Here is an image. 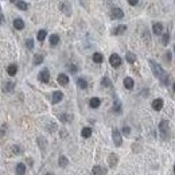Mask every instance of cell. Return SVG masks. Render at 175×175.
Wrapping results in <instances>:
<instances>
[{"mask_svg":"<svg viewBox=\"0 0 175 175\" xmlns=\"http://www.w3.org/2000/svg\"><path fill=\"white\" fill-rule=\"evenodd\" d=\"M12 151H14V154H22V150H20V147H19V146H14V147H12Z\"/></svg>","mask_w":175,"mask_h":175,"instance_id":"cell-38","label":"cell"},{"mask_svg":"<svg viewBox=\"0 0 175 175\" xmlns=\"http://www.w3.org/2000/svg\"><path fill=\"white\" fill-rule=\"evenodd\" d=\"M164 60L167 61V62H170V61H171V52H170V51H167L164 54Z\"/></svg>","mask_w":175,"mask_h":175,"instance_id":"cell-40","label":"cell"},{"mask_svg":"<svg viewBox=\"0 0 175 175\" xmlns=\"http://www.w3.org/2000/svg\"><path fill=\"white\" fill-rule=\"evenodd\" d=\"M117 163H119V156L116 154H111L108 156V164L111 168H115L116 166H117Z\"/></svg>","mask_w":175,"mask_h":175,"instance_id":"cell-7","label":"cell"},{"mask_svg":"<svg viewBox=\"0 0 175 175\" xmlns=\"http://www.w3.org/2000/svg\"><path fill=\"white\" fill-rule=\"evenodd\" d=\"M69 71L70 73H77V66L76 65H69Z\"/></svg>","mask_w":175,"mask_h":175,"instance_id":"cell-39","label":"cell"},{"mask_svg":"<svg viewBox=\"0 0 175 175\" xmlns=\"http://www.w3.org/2000/svg\"><path fill=\"white\" fill-rule=\"evenodd\" d=\"M58 164H60V167H66L67 164H69V160H67L66 156H61L60 158V162H58Z\"/></svg>","mask_w":175,"mask_h":175,"instance_id":"cell-29","label":"cell"},{"mask_svg":"<svg viewBox=\"0 0 175 175\" xmlns=\"http://www.w3.org/2000/svg\"><path fill=\"white\" fill-rule=\"evenodd\" d=\"M0 24H4V15L1 12V7H0Z\"/></svg>","mask_w":175,"mask_h":175,"instance_id":"cell-41","label":"cell"},{"mask_svg":"<svg viewBox=\"0 0 175 175\" xmlns=\"http://www.w3.org/2000/svg\"><path fill=\"white\" fill-rule=\"evenodd\" d=\"M125 31H127V26L125 24H120V26H117V27L115 28L113 34H115V35H121V34H124Z\"/></svg>","mask_w":175,"mask_h":175,"instance_id":"cell-15","label":"cell"},{"mask_svg":"<svg viewBox=\"0 0 175 175\" xmlns=\"http://www.w3.org/2000/svg\"><path fill=\"white\" fill-rule=\"evenodd\" d=\"M26 46H27L28 50H32L34 49V41H32V39H27V41H26Z\"/></svg>","mask_w":175,"mask_h":175,"instance_id":"cell-35","label":"cell"},{"mask_svg":"<svg viewBox=\"0 0 175 175\" xmlns=\"http://www.w3.org/2000/svg\"><path fill=\"white\" fill-rule=\"evenodd\" d=\"M92 172H93V175H105L108 172V170H106V167H102V166H94L92 168Z\"/></svg>","mask_w":175,"mask_h":175,"instance_id":"cell-8","label":"cell"},{"mask_svg":"<svg viewBox=\"0 0 175 175\" xmlns=\"http://www.w3.org/2000/svg\"><path fill=\"white\" fill-rule=\"evenodd\" d=\"M121 58H120L119 54H112V55L109 57V63H111V66L113 67H119L121 65Z\"/></svg>","mask_w":175,"mask_h":175,"instance_id":"cell-4","label":"cell"},{"mask_svg":"<svg viewBox=\"0 0 175 175\" xmlns=\"http://www.w3.org/2000/svg\"><path fill=\"white\" fill-rule=\"evenodd\" d=\"M125 60H127V62L133 63L135 61H136V55H135L133 52H127V54H125Z\"/></svg>","mask_w":175,"mask_h":175,"instance_id":"cell-28","label":"cell"},{"mask_svg":"<svg viewBox=\"0 0 175 175\" xmlns=\"http://www.w3.org/2000/svg\"><path fill=\"white\" fill-rule=\"evenodd\" d=\"M10 1H11V3H15V1H16V0H10Z\"/></svg>","mask_w":175,"mask_h":175,"instance_id":"cell-44","label":"cell"},{"mask_svg":"<svg viewBox=\"0 0 175 175\" xmlns=\"http://www.w3.org/2000/svg\"><path fill=\"white\" fill-rule=\"evenodd\" d=\"M7 73L10 74V76H15V74L18 73V66L15 65V63H12V65H10V66L7 67Z\"/></svg>","mask_w":175,"mask_h":175,"instance_id":"cell-21","label":"cell"},{"mask_svg":"<svg viewBox=\"0 0 175 175\" xmlns=\"http://www.w3.org/2000/svg\"><path fill=\"white\" fill-rule=\"evenodd\" d=\"M46 36H47V31H46V30H41V31H38L36 38H38L39 42H43V41L46 39Z\"/></svg>","mask_w":175,"mask_h":175,"instance_id":"cell-25","label":"cell"},{"mask_svg":"<svg viewBox=\"0 0 175 175\" xmlns=\"http://www.w3.org/2000/svg\"><path fill=\"white\" fill-rule=\"evenodd\" d=\"M148 63H150L151 70H152V73H154L155 77L159 78L164 86H168V84H170V77H168V74L163 70V67H162L158 62H155L154 60H148Z\"/></svg>","mask_w":175,"mask_h":175,"instance_id":"cell-1","label":"cell"},{"mask_svg":"<svg viewBox=\"0 0 175 175\" xmlns=\"http://www.w3.org/2000/svg\"><path fill=\"white\" fill-rule=\"evenodd\" d=\"M60 41H61V39H60V36H58L57 34H52L51 36H50V45H51V46H57L58 43H60Z\"/></svg>","mask_w":175,"mask_h":175,"instance_id":"cell-22","label":"cell"},{"mask_svg":"<svg viewBox=\"0 0 175 175\" xmlns=\"http://www.w3.org/2000/svg\"><path fill=\"white\" fill-rule=\"evenodd\" d=\"M42 62H43V55L42 54H35L32 63H34V65H41Z\"/></svg>","mask_w":175,"mask_h":175,"instance_id":"cell-27","label":"cell"},{"mask_svg":"<svg viewBox=\"0 0 175 175\" xmlns=\"http://www.w3.org/2000/svg\"><path fill=\"white\" fill-rule=\"evenodd\" d=\"M60 10L62 11V12L66 15V16H70V15H71V12H73V10H71V6H70V3H67V1H63V3L60 4Z\"/></svg>","mask_w":175,"mask_h":175,"instance_id":"cell-5","label":"cell"},{"mask_svg":"<svg viewBox=\"0 0 175 175\" xmlns=\"http://www.w3.org/2000/svg\"><path fill=\"white\" fill-rule=\"evenodd\" d=\"M137 1H139V0H128V3H130L131 6H136Z\"/></svg>","mask_w":175,"mask_h":175,"instance_id":"cell-42","label":"cell"},{"mask_svg":"<svg viewBox=\"0 0 175 175\" xmlns=\"http://www.w3.org/2000/svg\"><path fill=\"white\" fill-rule=\"evenodd\" d=\"M133 85H135V82H133V80L131 77H125V78H124V86H125L127 89H132Z\"/></svg>","mask_w":175,"mask_h":175,"instance_id":"cell-17","label":"cell"},{"mask_svg":"<svg viewBox=\"0 0 175 175\" xmlns=\"http://www.w3.org/2000/svg\"><path fill=\"white\" fill-rule=\"evenodd\" d=\"M100 104H101V100H100V98H97V97L90 98V102H89L90 108H93V109L98 108V106H100Z\"/></svg>","mask_w":175,"mask_h":175,"instance_id":"cell-16","label":"cell"},{"mask_svg":"<svg viewBox=\"0 0 175 175\" xmlns=\"http://www.w3.org/2000/svg\"><path fill=\"white\" fill-rule=\"evenodd\" d=\"M38 144L41 146V150H42V152H45V150H46V140L43 139V137H39L38 139Z\"/></svg>","mask_w":175,"mask_h":175,"instance_id":"cell-33","label":"cell"},{"mask_svg":"<svg viewBox=\"0 0 175 175\" xmlns=\"http://www.w3.org/2000/svg\"><path fill=\"white\" fill-rule=\"evenodd\" d=\"M159 132H160L162 139H168V136H170V123L167 120H162L159 123Z\"/></svg>","mask_w":175,"mask_h":175,"instance_id":"cell-2","label":"cell"},{"mask_svg":"<svg viewBox=\"0 0 175 175\" xmlns=\"http://www.w3.org/2000/svg\"><path fill=\"white\" fill-rule=\"evenodd\" d=\"M77 85L80 89H86L88 88V81L85 78H78L77 80Z\"/></svg>","mask_w":175,"mask_h":175,"instance_id":"cell-24","label":"cell"},{"mask_svg":"<svg viewBox=\"0 0 175 175\" xmlns=\"http://www.w3.org/2000/svg\"><path fill=\"white\" fill-rule=\"evenodd\" d=\"M113 111H115L116 113H120V112H121V102H120L119 100H116L115 104H113Z\"/></svg>","mask_w":175,"mask_h":175,"instance_id":"cell-30","label":"cell"},{"mask_svg":"<svg viewBox=\"0 0 175 175\" xmlns=\"http://www.w3.org/2000/svg\"><path fill=\"white\" fill-rule=\"evenodd\" d=\"M15 89V82H12V81H10V82H6L3 86V90L6 92V93H10V92H12Z\"/></svg>","mask_w":175,"mask_h":175,"instance_id":"cell-14","label":"cell"},{"mask_svg":"<svg viewBox=\"0 0 175 175\" xmlns=\"http://www.w3.org/2000/svg\"><path fill=\"white\" fill-rule=\"evenodd\" d=\"M151 106H152L154 111H160L163 108V100L162 98H155L154 101H152V104H151Z\"/></svg>","mask_w":175,"mask_h":175,"instance_id":"cell-10","label":"cell"},{"mask_svg":"<svg viewBox=\"0 0 175 175\" xmlns=\"http://www.w3.org/2000/svg\"><path fill=\"white\" fill-rule=\"evenodd\" d=\"M112 137H113V143H115V146L116 147H120L123 144V139H121V133H120V131L119 130H113V132H112Z\"/></svg>","mask_w":175,"mask_h":175,"instance_id":"cell-3","label":"cell"},{"mask_svg":"<svg viewBox=\"0 0 175 175\" xmlns=\"http://www.w3.org/2000/svg\"><path fill=\"white\" fill-rule=\"evenodd\" d=\"M130 133H131V128H130V127H123V135L128 136Z\"/></svg>","mask_w":175,"mask_h":175,"instance_id":"cell-36","label":"cell"},{"mask_svg":"<svg viewBox=\"0 0 175 175\" xmlns=\"http://www.w3.org/2000/svg\"><path fill=\"white\" fill-rule=\"evenodd\" d=\"M93 61H94L96 63H101L102 61H104V57H102L101 52H94V54H93Z\"/></svg>","mask_w":175,"mask_h":175,"instance_id":"cell-26","label":"cell"},{"mask_svg":"<svg viewBox=\"0 0 175 175\" xmlns=\"http://www.w3.org/2000/svg\"><path fill=\"white\" fill-rule=\"evenodd\" d=\"M168 42H170V34L166 32V34H163V36H162V43H163L164 46H167Z\"/></svg>","mask_w":175,"mask_h":175,"instance_id":"cell-34","label":"cell"},{"mask_svg":"<svg viewBox=\"0 0 175 175\" xmlns=\"http://www.w3.org/2000/svg\"><path fill=\"white\" fill-rule=\"evenodd\" d=\"M144 39H147V41H150V34H148V31L144 32Z\"/></svg>","mask_w":175,"mask_h":175,"instance_id":"cell-43","label":"cell"},{"mask_svg":"<svg viewBox=\"0 0 175 175\" xmlns=\"http://www.w3.org/2000/svg\"><path fill=\"white\" fill-rule=\"evenodd\" d=\"M57 81H58V84L62 85V86H66L67 84H69V77H67L66 74L61 73L60 76H58V78H57Z\"/></svg>","mask_w":175,"mask_h":175,"instance_id":"cell-11","label":"cell"},{"mask_svg":"<svg viewBox=\"0 0 175 175\" xmlns=\"http://www.w3.org/2000/svg\"><path fill=\"white\" fill-rule=\"evenodd\" d=\"M16 174L18 175H24L26 174V166L23 163H18L16 166Z\"/></svg>","mask_w":175,"mask_h":175,"instance_id":"cell-20","label":"cell"},{"mask_svg":"<svg viewBox=\"0 0 175 175\" xmlns=\"http://www.w3.org/2000/svg\"><path fill=\"white\" fill-rule=\"evenodd\" d=\"M152 31H154L155 35H160L162 31H163V24L162 23H154L152 24Z\"/></svg>","mask_w":175,"mask_h":175,"instance_id":"cell-13","label":"cell"},{"mask_svg":"<svg viewBox=\"0 0 175 175\" xmlns=\"http://www.w3.org/2000/svg\"><path fill=\"white\" fill-rule=\"evenodd\" d=\"M14 27L16 28V30H23V28H24V22L22 20V19H15Z\"/></svg>","mask_w":175,"mask_h":175,"instance_id":"cell-18","label":"cell"},{"mask_svg":"<svg viewBox=\"0 0 175 175\" xmlns=\"http://www.w3.org/2000/svg\"><path fill=\"white\" fill-rule=\"evenodd\" d=\"M101 85L102 86H106V88H111L112 86V81L109 80L108 77H104L102 78V81H101Z\"/></svg>","mask_w":175,"mask_h":175,"instance_id":"cell-32","label":"cell"},{"mask_svg":"<svg viewBox=\"0 0 175 175\" xmlns=\"http://www.w3.org/2000/svg\"><path fill=\"white\" fill-rule=\"evenodd\" d=\"M39 81H42V82H45V84H47V82H50V73L47 69H43L41 73H39Z\"/></svg>","mask_w":175,"mask_h":175,"instance_id":"cell-6","label":"cell"},{"mask_svg":"<svg viewBox=\"0 0 175 175\" xmlns=\"http://www.w3.org/2000/svg\"><path fill=\"white\" fill-rule=\"evenodd\" d=\"M61 121L63 123H70L73 120V115H67V113H63V115H60Z\"/></svg>","mask_w":175,"mask_h":175,"instance_id":"cell-23","label":"cell"},{"mask_svg":"<svg viewBox=\"0 0 175 175\" xmlns=\"http://www.w3.org/2000/svg\"><path fill=\"white\" fill-rule=\"evenodd\" d=\"M81 135H82V137H85V139L90 137L92 136V128H89V127H85V128H82V131H81Z\"/></svg>","mask_w":175,"mask_h":175,"instance_id":"cell-19","label":"cell"},{"mask_svg":"<svg viewBox=\"0 0 175 175\" xmlns=\"http://www.w3.org/2000/svg\"><path fill=\"white\" fill-rule=\"evenodd\" d=\"M62 98H63V93L60 90H57L52 93V104H58V102L62 101Z\"/></svg>","mask_w":175,"mask_h":175,"instance_id":"cell-12","label":"cell"},{"mask_svg":"<svg viewBox=\"0 0 175 175\" xmlns=\"http://www.w3.org/2000/svg\"><path fill=\"white\" fill-rule=\"evenodd\" d=\"M6 130H7V124H3V125L0 127V136H4V133H6Z\"/></svg>","mask_w":175,"mask_h":175,"instance_id":"cell-37","label":"cell"},{"mask_svg":"<svg viewBox=\"0 0 175 175\" xmlns=\"http://www.w3.org/2000/svg\"><path fill=\"white\" fill-rule=\"evenodd\" d=\"M111 15H112V16H111L112 19H123V18H124V12H123L121 8H113Z\"/></svg>","mask_w":175,"mask_h":175,"instance_id":"cell-9","label":"cell"},{"mask_svg":"<svg viewBox=\"0 0 175 175\" xmlns=\"http://www.w3.org/2000/svg\"><path fill=\"white\" fill-rule=\"evenodd\" d=\"M16 7L19 8V10H22V11H27V10H28L27 3H24V1H18V3H16Z\"/></svg>","mask_w":175,"mask_h":175,"instance_id":"cell-31","label":"cell"}]
</instances>
